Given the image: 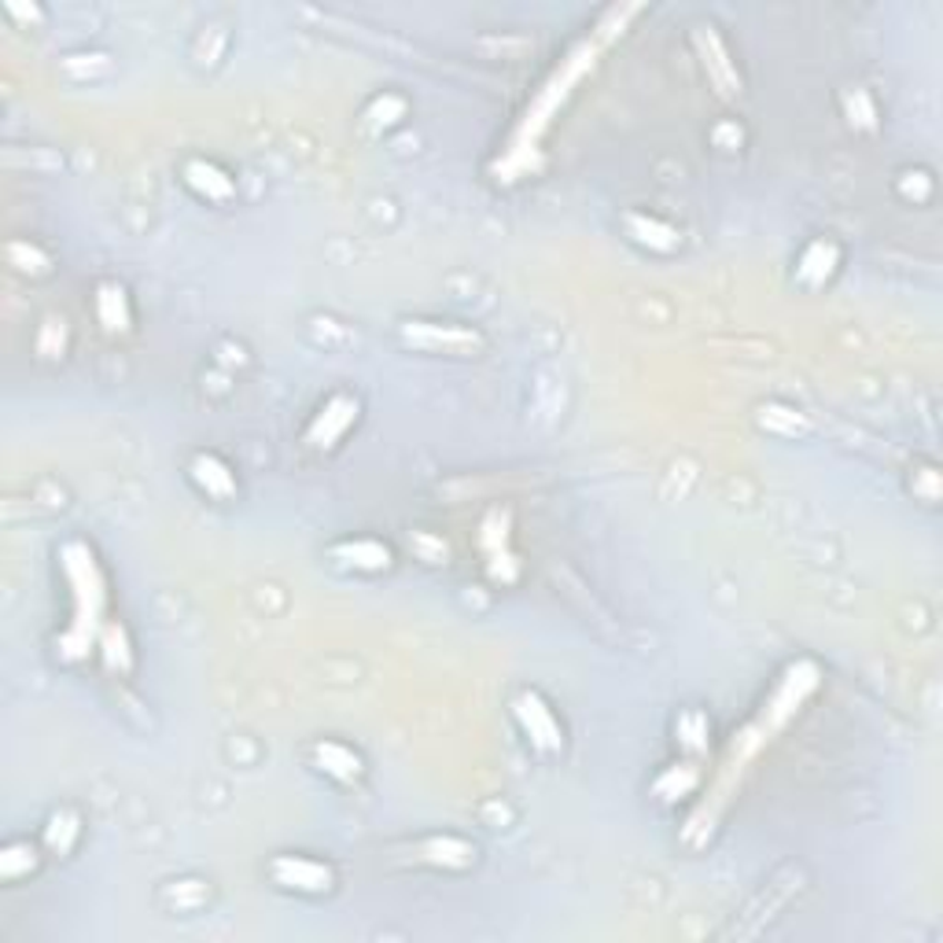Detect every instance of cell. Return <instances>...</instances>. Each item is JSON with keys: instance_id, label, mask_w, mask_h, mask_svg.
Instances as JSON below:
<instances>
[{"instance_id": "cell-1", "label": "cell", "mask_w": 943, "mask_h": 943, "mask_svg": "<svg viewBox=\"0 0 943 943\" xmlns=\"http://www.w3.org/2000/svg\"><path fill=\"white\" fill-rule=\"evenodd\" d=\"M63 571L74 594V612L71 623L60 635V657L63 660H85L93 652L103 619V605H108V590H103V571L97 565V554L85 543H67L63 546Z\"/></svg>"}, {"instance_id": "cell-2", "label": "cell", "mask_w": 943, "mask_h": 943, "mask_svg": "<svg viewBox=\"0 0 943 943\" xmlns=\"http://www.w3.org/2000/svg\"><path fill=\"white\" fill-rule=\"evenodd\" d=\"M594 52H597V44H590V41L579 44V49H575V52L568 55V63L560 67V71H557L554 78H549L546 89H543V93H538V100L531 103V111H527V122H524L520 136H516L513 155L527 152V148H531V144L538 141V133H543V125L549 122V114H554V111H557V103L568 97V85H571V82H579L586 67H594Z\"/></svg>"}, {"instance_id": "cell-3", "label": "cell", "mask_w": 943, "mask_h": 943, "mask_svg": "<svg viewBox=\"0 0 943 943\" xmlns=\"http://www.w3.org/2000/svg\"><path fill=\"white\" fill-rule=\"evenodd\" d=\"M270 873L281 889L306 892V895H325L336 889V870L321 859L310 855H277L270 862Z\"/></svg>"}, {"instance_id": "cell-4", "label": "cell", "mask_w": 943, "mask_h": 943, "mask_svg": "<svg viewBox=\"0 0 943 943\" xmlns=\"http://www.w3.org/2000/svg\"><path fill=\"white\" fill-rule=\"evenodd\" d=\"M516 719H520V727L527 730L535 749L557 752L560 744H565V730H560V722L554 719V708H549L538 693H524L516 700Z\"/></svg>"}, {"instance_id": "cell-5", "label": "cell", "mask_w": 943, "mask_h": 943, "mask_svg": "<svg viewBox=\"0 0 943 943\" xmlns=\"http://www.w3.org/2000/svg\"><path fill=\"white\" fill-rule=\"evenodd\" d=\"M354 420H358V398H351V395H332L325 406H321V413L314 417V424H310L306 443L317 446V450H328V446H336V443L343 439V432H347Z\"/></svg>"}, {"instance_id": "cell-6", "label": "cell", "mask_w": 943, "mask_h": 943, "mask_svg": "<svg viewBox=\"0 0 943 943\" xmlns=\"http://www.w3.org/2000/svg\"><path fill=\"white\" fill-rule=\"evenodd\" d=\"M402 336L413 347H424V351H450V354H462V351H476L479 347V336L468 328H457V325H432V321H409L402 328Z\"/></svg>"}, {"instance_id": "cell-7", "label": "cell", "mask_w": 943, "mask_h": 943, "mask_svg": "<svg viewBox=\"0 0 943 943\" xmlns=\"http://www.w3.org/2000/svg\"><path fill=\"white\" fill-rule=\"evenodd\" d=\"M189 476L192 483L200 487L206 498H217V501H229L236 494V472L229 468L217 454H195L192 465H189Z\"/></svg>"}, {"instance_id": "cell-8", "label": "cell", "mask_w": 943, "mask_h": 943, "mask_svg": "<svg viewBox=\"0 0 943 943\" xmlns=\"http://www.w3.org/2000/svg\"><path fill=\"white\" fill-rule=\"evenodd\" d=\"M185 185L192 192H200L203 200L211 203H225L236 195V181L225 174L222 166L211 163V159H189L185 163Z\"/></svg>"}, {"instance_id": "cell-9", "label": "cell", "mask_w": 943, "mask_h": 943, "mask_svg": "<svg viewBox=\"0 0 943 943\" xmlns=\"http://www.w3.org/2000/svg\"><path fill=\"white\" fill-rule=\"evenodd\" d=\"M314 763L336 781H358L362 770H365L362 756L343 741H317L314 744Z\"/></svg>"}, {"instance_id": "cell-10", "label": "cell", "mask_w": 943, "mask_h": 943, "mask_svg": "<svg viewBox=\"0 0 943 943\" xmlns=\"http://www.w3.org/2000/svg\"><path fill=\"white\" fill-rule=\"evenodd\" d=\"M697 38L704 41V44H711V52H708V49H700V52H704V67H708V74L716 78V85H719L727 97L741 93V74L733 71V63H730V55H727V44L719 41L716 27H697Z\"/></svg>"}, {"instance_id": "cell-11", "label": "cell", "mask_w": 943, "mask_h": 943, "mask_svg": "<svg viewBox=\"0 0 943 943\" xmlns=\"http://www.w3.org/2000/svg\"><path fill=\"white\" fill-rule=\"evenodd\" d=\"M332 557L343 560V565H351V568H358V571H384V568H391V560H395L391 546L376 543V538H351V543H339L336 549H332Z\"/></svg>"}, {"instance_id": "cell-12", "label": "cell", "mask_w": 943, "mask_h": 943, "mask_svg": "<svg viewBox=\"0 0 943 943\" xmlns=\"http://www.w3.org/2000/svg\"><path fill=\"white\" fill-rule=\"evenodd\" d=\"M97 317L108 332H130L133 306H130V295H125L122 284L108 281V284L97 287Z\"/></svg>"}, {"instance_id": "cell-13", "label": "cell", "mask_w": 943, "mask_h": 943, "mask_svg": "<svg viewBox=\"0 0 943 943\" xmlns=\"http://www.w3.org/2000/svg\"><path fill=\"white\" fill-rule=\"evenodd\" d=\"M420 859L443 870H468L476 862V844L462 841V836H432L420 844Z\"/></svg>"}, {"instance_id": "cell-14", "label": "cell", "mask_w": 943, "mask_h": 943, "mask_svg": "<svg viewBox=\"0 0 943 943\" xmlns=\"http://www.w3.org/2000/svg\"><path fill=\"white\" fill-rule=\"evenodd\" d=\"M836 262H841V251H836L833 240H814V244H808V251L800 255L797 262V277L803 284H822L833 277Z\"/></svg>"}, {"instance_id": "cell-15", "label": "cell", "mask_w": 943, "mask_h": 943, "mask_svg": "<svg viewBox=\"0 0 943 943\" xmlns=\"http://www.w3.org/2000/svg\"><path fill=\"white\" fill-rule=\"evenodd\" d=\"M627 229H630V236H635L641 247H652V251H675L678 247V229L657 222V217L630 214Z\"/></svg>"}, {"instance_id": "cell-16", "label": "cell", "mask_w": 943, "mask_h": 943, "mask_svg": "<svg viewBox=\"0 0 943 943\" xmlns=\"http://www.w3.org/2000/svg\"><path fill=\"white\" fill-rule=\"evenodd\" d=\"M97 646H100V652H103V660H108V667L111 671H130L133 667V649H130V638H125V630H122V623H103L100 627V638H97Z\"/></svg>"}, {"instance_id": "cell-17", "label": "cell", "mask_w": 943, "mask_h": 943, "mask_svg": "<svg viewBox=\"0 0 943 943\" xmlns=\"http://www.w3.org/2000/svg\"><path fill=\"white\" fill-rule=\"evenodd\" d=\"M8 262L19 273H30V277H44V273L52 270V258L44 255L38 244H30V240H11V244H8Z\"/></svg>"}, {"instance_id": "cell-18", "label": "cell", "mask_w": 943, "mask_h": 943, "mask_svg": "<svg viewBox=\"0 0 943 943\" xmlns=\"http://www.w3.org/2000/svg\"><path fill=\"white\" fill-rule=\"evenodd\" d=\"M33 866H38V848L19 841V844H8L4 851H0V873H4L8 881L22 878V873H30Z\"/></svg>"}, {"instance_id": "cell-19", "label": "cell", "mask_w": 943, "mask_h": 943, "mask_svg": "<svg viewBox=\"0 0 943 943\" xmlns=\"http://www.w3.org/2000/svg\"><path fill=\"white\" fill-rule=\"evenodd\" d=\"M78 830H82V825H78V814L74 811H60V814H52L49 830H44V841H49L52 851H60V855H63V851H71Z\"/></svg>"}, {"instance_id": "cell-20", "label": "cell", "mask_w": 943, "mask_h": 943, "mask_svg": "<svg viewBox=\"0 0 943 943\" xmlns=\"http://www.w3.org/2000/svg\"><path fill=\"white\" fill-rule=\"evenodd\" d=\"M763 424L770 432H785V435H797V428H803L797 409L789 406H763Z\"/></svg>"}]
</instances>
